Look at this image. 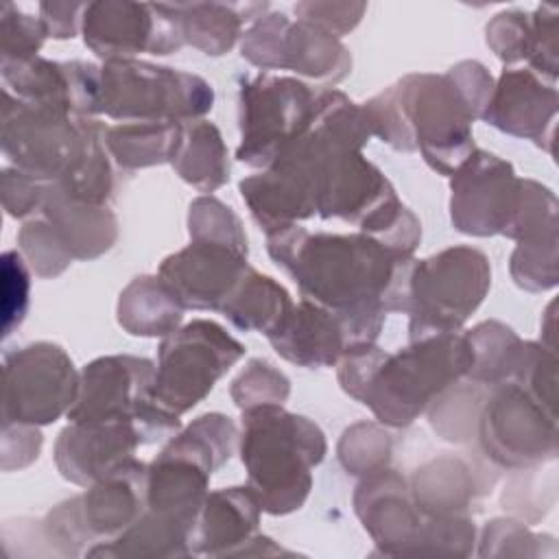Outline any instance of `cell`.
Instances as JSON below:
<instances>
[{"instance_id": "20", "label": "cell", "mask_w": 559, "mask_h": 559, "mask_svg": "<svg viewBox=\"0 0 559 559\" xmlns=\"http://www.w3.org/2000/svg\"><path fill=\"white\" fill-rule=\"evenodd\" d=\"M138 445H146V437L135 421H70L57 437L55 463L66 480L90 487Z\"/></svg>"}, {"instance_id": "30", "label": "cell", "mask_w": 559, "mask_h": 559, "mask_svg": "<svg viewBox=\"0 0 559 559\" xmlns=\"http://www.w3.org/2000/svg\"><path fill=\"white\" fill-rule=\"evenodd\" d=\"M183 122H122L105 129V146L122 168H146L170 162Z\"/></svg>"}, {"instance_id": "37", "label": "cell", "mask_w": 559, "mask_h": 559, "mask_svg": "<svg viewBox=\"0 0 559 559\" xmlns=\"http://www.w3.org/2000/svg\"><path fill=\"white\" fill-rule=\"evenodd\" d=\"M188 229L192 240H221L247 249V236L240 218L231 212L229 205L214 197H199L190 203Z\"/></svg>"}, {"instance_id": "8", "label": "cell", "mask_w": 559, "mask_h": 559, "mask_svg": "<svg viewBox=\"0 0 559 559\" xmlns=\"http://www.w3.org/2000/svg\"><path fill=\"white\" fill-rule=\"evenodd\" d=\"M491 284L489 260L474 247H450L415 260L408 275V341L459 332Z\"/></svg>"}, {"instance_id": "17", "label": "cell", "mask_w": 559, "mask_h": 559, "mask_svg": "<svg viewBox=\"0 0 559 559\" xmlns=\"http://www.w3.org/2000/svg\"><path fill=\"white\" fill-rule=\"evenodd\" d=\"M450 177L452 225L469 236H507L522 203V179L513 166L474 148Z\"/></svg>"}, {"instance_id": "34", "label": "cell", "mask_w": 559, "mask_h": 559, "mask_svg": "<svg viewBox=\"0 0 559 559\" xmlns=\"http://www.w3.org/2000/svg\"><path fill=\"white\" fill-rule=\"evenodd\" d=\"M338 459L349 474H373L391 459V439L373 424H356L338 443Z\"/></svg>"}, {"instance_id": "15", "label": "cell", "mask_w": 559, "mask_h": 559, "mask_svg": "<svg viewBox=\"0 0 559 559\" xmlns=\"http://www.w3.org/2000/svg\"><path fill=\"white\" fill-rule=\"evenodd\" d=\"M240 50L262 70H293L317 81L338 83L352 70V57L338 37L306 20L290 22L286 13L258 17Z\"/></svg>"}, {"instance_id": "36", "label": "cell", "mask_w": 559, "mask_h": 559, "mask_svg": "<svg viewBox=\"0 0 559 559\" xmlns=\"http://www.w3.org/2000/svg\"><path fill=\"white\" fill-rule=\"evenodd\" d=\"M288 393V378L264 360H251L231 382V397L242 411L264 404H284Z\"/></svg>"}, {"instance_id": "11", "label": "cell", "mask_w": 559, "mask_h": 559, "mask_svg": "<svg viewBox=\"0 0 559 559\" xmlns=\"http://www.w3.org/2000/svg\"><path fill=\"white\" fill-rule=\"evenodd\" d=\"M245 356V347L214 321L192 323L164 336L155 367L153 400L170 415L197 406Z\"/></svg>"}, {"instance_id": "31", "label": "cell", "mask_w": 559, "mask_h": 559, "mask_svg": "<svg viewBox=\"0 0 559 559\" xmlns=\"http://www.w3.org/2000/svg\"><path fill=\"white\" fill-rule=\"evenodd\" d=\"M411 493L424 513L461 515L476 491L467 465L459 459L445 456L417 469Z\"/></svg>"}, {"instance_id": "39", "label": "cell", "mask_w": 559, "mask_h": 559, "mask_svg": "<svg viewBox=\"0 0 559 559\" xmlns=\"http://www.w3.org/2000/svg\"><path fill=\"white\" fill-rule=\"evenodd\" d=\"M31 273L20 251L2 253V338L24 321L28 310Z\"/></svg>"}, {"instance_id": "2", "label": "cell", "mask_w": 559, "mask_h": 559, "mask_svg": "<svg viewBox=\"0 0 559 559\" xmlns=\"http://www.w3.org/2000/svg\"><path fill=\"white\" fill-rule=\"evenodd\" d=\"M0 142L4 157L41 183H57L76 201L105 205L114 190L105 129L66 107L35 105L2 92Z\"/></svg>"}, {"instance_id": "33", "label": "cell", "mask_w": 559, "mask_h": 559, "mask_svg": "<svg viewBox=\"0 0 559 559\" xmlns=\"http://www.w3.org/2000/svg\"><path fill=\"white\" fill-rule=\"evenodd\" d=\"M511 275L524 290H546L557 284V229L518 240Z\"/></svg>"}, {"instance_id": "6", "label": "cell", "mask_w": 559, "mask_h": 559, "mask_svg": "<svg viewBox=\"0 0 559 559\" xmlns=\"http://www.w3.org/2000/svg\"><path fill=\"white\" fill-rule=\"evenodd\" d=\"M236 439V424L221 413L201 415L173 435L148 463L146 509L177 518L192 528L210 478L229 461Z\"/></svg>"}, {"instance_id": "5", "label": "cell", "mask_w": 559, "mask_h": 559, "mask_svg": "<svg viewBox=\"0 0 559 559\" xmlns=\"http://www.w3.org/2000/svg\"><path fill=\"white\" fill-rule=\"evenodd\" d=\"M325 435L308 417L282 404L242 411L240 459L247 487L262 511L286 515L304 507L312 489V467L325 456Z\"/></svg>"}, {"instance_id": "16", "label": "cell", "mask_w": 559, "mask_h": 559, "mask_svg": "<svg viewBox=\"0 0 559 559\" xmlns=\"http://www.w3.org/2000/svg\"><path fill=\"white\" fill-rule=\"evenodd\" d=\"M85 46L100 59H133L140 52L170 55L183 41L170 4L100 0L87 2L81 24Z\"/></svg>"}, {"instance_id": "29", "label": "cell", "mask_w": 559, "mask_h": 559, "mask_svg": "<svg viewBox=\"0 0 559 559\" xmlns=\"http://www.w3.org/2000/svg\"><path fill=\"white\" fill-rule=\"evenodd\" d=\"M177 175L201 192H212L229 179L227 148L216 124L207 120L183 122L177 151L170 159Z\"/></svg>"}, {"instance_id": "9", "label": "cell", "mask_w": 559, "mask_h": 559, "mask_svg": "<svg viewBox=\"0 0 559 559\" xmlns=\"http://www.w3.org/2000/svg\"><path fill=\"white\" fill-rule=\"evenodd\" d=\"M155 365L138 356H100L81 369L79 395L68 421H135L146 443L170 439L179 432L177 415L153 400Z\"/></svg>"}, {"instance_id": "41", "label": "cell", "mask_w": 559, "mask_h": 559, "mask_svg": "<svg viewBox=\"0 0 559 559\" xmlns=\"http://www.w3.org/2000/svg\"><path fill=\"white\" fill-rule=\"evenodd\" d=\"M557 9L548 4L531 15V48L526 57L531 72L544 74L550 81L557 79Z\"/></svg>"}, {"instance_id": "19", "label": "cell", "mask_w": 559, "mask_h": 559, "mask_svg": "<svg viewBox=\"0 0 559 559\" xmlns=\"http://www.w3.org/2000/svg\"><path fill=\"white\" fill-rule=\"evenodd\" d=\"M354 509L382 552H421L428 513L417 507L397 472L384 467L367 474L356 487Z\"/></svg>"}, {"instance_id": "24", "label": "cell", "mask_w": 559, "mask_h": 559, "mask_svg": "<svg viewBox=\"0 0 559 559\" xmlns=\"http://www.w3.org/2000/svg\"><path fill=\"white\" fill-rule=\"evenodd\" d=\"M39 212L74 260H94L118 238V221L107 205L76 201L57 183H46Z\"/></svg>"}, {"instance_id": "7", "label": "cell", "mask_w": 559, "mask_h": 559, "mask_svg": "<svg viewBox=\"0 0 559 559\" xmlns=\"http://www.w3.org/2000/svg\"><path fill=\"white\" fill-rule=\"evenodd\" d=\"M214 105L212 85L186 70L138 59L100 66L96 114L122 122H194Z\"/></svg>"}, {"instance_id": "1", "label": "cell", "mask_w": 559, "mask_h": 559, "mask_svg": "<svg viewBox=\"0 0 559 559\" xmlns=\"http://www.w3.org/2000/svg\"><path fill=\"white\" fill-rule=\"evenodd\" d=\"M266 249L295 280L304 299L347 317L371 341L389 312L408 310V275L415 260L365 231L310 234L290 225L266 234Z\"/></svg>"}, {"instance_id": "32", "label": "cell", "mask_w": 559, "mask_h": 559, "mask_svg": "<svg viewBox=\"0 0 559 559\" xmlns=\"http://www.w3.org/2000/svg\"><path fill=\"white\" fill-rule=\"evenodd\" d=\"M465 338L472 349V365L465 378L487 386L513 378L524 352V341H520L511 328L500 321H485L465 332Z\"/></svg>"}, {"instance_id": "40", "label": "cell", "mask_w": 559, "mask_h": 559, "mask_svg": "<svg viewBox=\"0 0 559 559\" xmlns=\"http://www.w3.org/2000/svg\"><path fill=\"white\" fill-rule=\"evenodd\" d=\"M487 46L504 63L526 59L531 48V15L522 11H502L493 15L487 24Z\"/></svg>"}, {"instance_id": "25", "label": "cell", "mask_w": 559, "mask_h": 559, "mask_svg": "<svg viewBox=\"0 0 559 559\" xmlns=\"http://www.w3.org/2000/svg\"><path fill=\"white\" fill-rule=\"evenodd\" d=\"M266 2H177L175 11L183 41L205 55L218 57L234 48L245 22L262 17Z\"/></svg>"}, {"instance_id": "4", "label": "cell", "mask_w": 559, "mask_h": 559, "mask_svg": "<svg viewBox=\"0 0 559 559\" xmlns=\"http://www.w3.org/2000/svg\"><path fill=\"white\" fill-rule=\"evenodd\" d=\"M362 109L373 135L397 151H419L439 175H452L474 153L478 116L450 74H408Z\"/></svg>"}, {"instance_id": "42", "label": "cell", "mask_w": 559, "mask_h": 559, "mask_svg": "<svg viewBox=\"0 0 559 559\" xmlns=\"http://www.w3.org/2000/svg\"><path fill=\"white\" fill-rule=\"evenodd\" d=\"M367 11L365 2H299L295 13L299 20H306L334 37L349 33Z\"/></svg>"}, {"instance_id": "44", "label": "cell", "mask_w": 559, "mask_h": 559, "mask_svg": "<svg viewBox=\"0 0 559 559\" xmlns=\"http://www.w3.org/2000/svg\"><path fill=\"white\" fill-rule=\"evenodd\" d=\"M41 448V432L28 424H2V469H20L33 463Z\"/></svg>"}, {"instance_id": "28", "label": "cell", "mask_w": 559, "mask_h": 559, "mask_svg": "<svg viewBox=\"0 0 559 559\" xmlns=\"http://www.w3.org/2000/svg\"><path fill=\"white\" fill-rule=\"evenodd\" d=\"M190 524L146 509L129 528L109 544L87 548L90 557H186Z\"/></svg>"}, {"instance_id": "38", "label": "cell", "mask_w": 559, "mask_h": 559, "mask_svg": "<svg viewBox=\"0 0 559 559\" xmlns=\"http://www.w3.org/2000/svg\"><path fill=\"white\" fill-rule=\"evenodd\" d=\"M46 31L39 17L20 11L15 4L4 2L0 7V39H2V61L31 59L37 57L46 39Z\"/></svg>"}, {"instance_id": "43", "label": "cell", "mask_w": 559, "mask_h": 559, "mask_svg": "<svg viewBox=\"0 0 559 559\" xmlns=\"http://www.w3.org/2000/svg\"><path fill=\"white\" fill-rule=\"evenodd\" d=\"M2 205L9 216L24 218L35 210H41L46 183L22 173L20 168L2 170Z\"/></svg>"}, {"instance_id": "14", "label": "cell", "mask_w": 559, "mask_h": 559, "mask_svg": "<svg viewBox=\"0 0 559 559\" xmlns=\"http://www.w3.org/2000/svg\"><path fill=\"white\" fill-rule=\"evenodd\" d=\"M81 373L55 343H31L4 356L2 424L46 426L68 415Z\"/></svg>"}, {"instance_id": "10", "label": "cell", "mask_w": 559, "mask_h": 559, "mask_svg": "<svg viewBox=\"0 0 559 559\" xmlns=\"http://www.w3.org/2000/svg\"><path fill=\"white\" fill-rule=\"evenodd\" d=\"M148 465L129 456L90 485L81 496L57 504L41 522L50 546L79 555V546L98 537H116L146 511Z\"/></svg>"}, {"instance_id": "23", "label": "cell", "mask_w": 559, "mask_h": 559, "mask_svg": "<svg viewBox=\"0 0 559 559\" xmlns=\"http://www.w3.org/2000/svg\"><path fill=\"white\" fill-rule=\"evenodd\" d=\"M260 502L249 487L210 491L190 528V555H245L260 522Z\"/></svg>"}, {"instance_id": "35", "label": "cell", "mask_w": 559, "mask_h": 559, "mask_svg": "<svg viewBox=\"0 0 559 559\" xmlns=\"http://www.w3.org/2000/svg\"><path fill=\"white\" fill-rule=\"evenodd\" d=\"M17 242L24 260L39 277H57L74 260L44 216L28 221L20 229Z\"/></svg>"}, {"instance_id": "13", "label": "cell", "mask_w": 559, "mask_h": 559, "mask_svg": "<svg viewBox=\"0 0 559 559\" xmlns=\"http://www.w3.org/2000/svg\"><path fill=\"white\" fill-rule=\"evenodd\" d=\"M476 437L483 452L500 467L518 469L557 454V411L533 397L522 384H493L485 397Z\"/></svg>"}, {"instance_id": "26", "label": "cell", "mask_w": 559, "mask_h": 559, "mask_svg": "<svg viewBox=\"0 0 559 559\" xmlns=\"http://www.w3.org/2000/svg\"><path fill=\"white\" fill-rule=\"evenodd\" d=\"M183 306L159 275L135 277L118 299V323L133 336H168L179 330Z\"/></svg>"}, {"instance_id": "45", "label": "cell", "mask_w": 559, "mask_h": 559, "mask_svg": "<svg viewBox=\"0 0 559 559\" xmlns=\"http://www.w3.org/2000/svg\"><path fill=\"white\" fill-rule=\"evenodd\" d=\"M87 2H41L39 20L44 31L52 39L74 37L83 24Z\"/></svg>"}, {"instance_id": "22", "label": "cell", "mask_w": 559, "mask_h": 559, "mask_svg": "<svg viewBox=\"0 0 559 559\" xmlns=\"http://www.w3.org/2000/svg\"><path fill=\"white\" fill-rule=\"evenodd\" d=\"M269 343L282 358L306 369L332 367L354 349L345 319L310 299L293 306L280 330L269 336Z\"/></svg>"}, {"instance_id": "27", "label": "cell", "mask_w": 559, "mask_h": 559, "mask_svg": "<svg viewBox=\"0 0 559 559\" xmlns=\"http://www.w3.org/2000/svg\"><path fill=\"white\" fill-rule=\"evenodd\" d=\"M290 295L269 275L249 266L221 312L242 332H260L266 338L280 330L293 310Z\"/></svg>"}, {"instance_id": "3", "label": "cell", "mask_w": 559, "mask_h": 559, "mask_svg": "<svg viewBox=\"0 0 559 559\" xmlns=\"http://www.w3.org/2000/svg\"><path fill=\"white\" fill-rule=\"evenodd\" d=\"M336 365L349 397L369 406L380 424L404 428L467 376L472 349L465 334L445 332L411 341L395 354L365 345Z\"/></svg>"}, {"instance_id": "18", "label": "cell", "mask_w": 559, "mask_h": 559, "mask_svg": "<svg viewBox=\"0 0 559 559\" xmlns=\"http://www.w3.org/2000/svg\"><path fill=\"white\" fill-rule=\"evenodd\" d=\"M247 271L245 247L199 238L168 255L157 275L186 310L221 312Z\"/></svg>"}, {"instance_id": "12", "label": "cell", "mask_w": 559, "mask_h": 559, "mask_svg": "<svg viewBox=\"0 0 559 559\" xmlns=\"http://www.w3.org/2000/svg\"><path fill=\"white\" fill-rule=\"evenodd\" d=\"M317 116V92L290 76L260 72L240 85L238 162L269 168Z\"/></svg>"}, {"instance_id": "21", "label": "cell", "mask_w": 559, "mask_h": 559, "mask_svg": "<svg viewBox=\"0 0 559 559\" xmlns=\"http://www.w3.org/2000/svg\"><path fill=\"white\" fill-rule=\"evenodd\" d=\"M557 103V90L544 85L535 72L504 70L480 120L502 133L533 140L552 153Z\"/></svg>"}]
</instances>
